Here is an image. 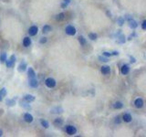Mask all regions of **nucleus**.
<instances>
[{
    "mask_svg": "<svg viewBox=\"0 0 146 137\" xmlns=\"http://www.w3.org/2000/svg\"><path fill=\"white\" fill-rule=\"evenodd\" d=\"M45 84L49 88H54L56 86V81L54 79H52V78H48L45 81Z\"/></svg>",
    "mask_w": 146,
    "mask_h": 137,
    "instance_id": "obj_1",
    "label": "nucleus"
},
{
    "mask_svg": "<svg viewBox=\"0 0 146 137\" xmlns=\"http://www.w3.org/2000/svg\"><path fill=\"white\" fill-rule=\"evenodd\" d=\"M38 31V28L36 26H32V27H30L28 29V33L30 36H35V35H37Z\"/></svg>",
    "mask_w": 146,
    "mask_h": 137,
    "instance_id": "obj_5",
    "label": "nucleus"
},
{
    "mask_svg": "<svg viewBox=\"0 0 146 137\" xmlns=\"http://www.w3.org/2000/svg\"><path fill=\"white\" fill-rule=\"evenodd\" d=\"M89 38L91 40H96L97 39V35H96L95 33H90V34L89 35Z\"/></svg>",
    "mask_w": 146,
    "mask_h": 137,
    "instance_id": "obj_29",
    "label": "nucleus"
},
{
    "mask_svg": "<svg viewBox=\"0 0 146 137\" xmlns=\"http://www.w3.org/2000/svg\"><path fill=\"white\" fill-rule=\"evenodd\" d=\"M71 0H64V2H65L66 4H68V5L71 3Z\"/></svg>",
    "mask_w": 146,
    "mask_h": 137,
    "instance_id": "obj_38",
    "label": "nucleus"
},
{
    "mask_svg": "<svg viewBox=\"0 0 146 137\" xmlns=\"http://www.w3.org/2000/svg\"><path fill=\"white\" fill-rule=\"evenodd\" d=\"M62 123H63V121H62V119H60V118H58V119H56L54 121V124L57 125V126H60Z\"/></svg>",
    "mask_w": 146,
    "mask_h": 137,
    "instance_id": "obj_22",
    "label": "nucleus"
},
{
    "mask_svg": "<svg viewBox=\"0 0 146 137\" xmlns=\"http://www.w3.org/2000/svg\"><path fill=\"white\" fill-rule=\"evenodd\" d=\"M21 106H23L24 108H26V109H31L30 105H27L25 102H23V101H21Z\"/></svg>",
    "mask_w": 146,
    "mask_h": 137,
    "instance_id": "obj_31",
    "label": "nucleus"
},
{
    "mask_svg": "<svg viewBox=\"0 0 146 137\" xmlns=\"http://www.w3.org/2000/svg\"><path fill=\"white\" fill-rule=\"evenodd\" d=\"M67 7H68V4H66L65 2H63V3H62V5H61V7H62V8H66Z\"/></svg>",
    "mask_w": 146,
    "mask_h": 137,
    "instance_id": "obj_36",
    "label": "nucleus"
},
{
    "mask_svg": "<svg viewBox=\"0 0 146 137\" xmlns=\"http://www.w3.org/2000/svg\"><path fill=\"white\" fill-rule=\"evenodd\" d=\"M24 101L27 103H30L35 101V97L33 95H30V94H27V95H25V97H24Z\"/></svg>",
    "mask_w": 146,
    "mask_h": 137,
    "instance_id": "obj_7",
    "label": "nucleus"
},
{
    "mask_svg": "<svg viewBox=\"0 0 146 137\" xmlns=\"http://www.w3.org/2000/svg\"><path fill=\"white\" fill-rule=\"evenodd\" d=\"M46 42H47V38H42L41 39H40V43H46Z\"/></svg>",
    "mask_w": 146,
    "mask_h": 137,
    "instance_id": "obj_34",
    "label": "nucleus"
},
{
    "mask_svg": "<svg viewBox=\"0 0 146 137\" xmlns=\"http://www.w3.org/2000/svg\"><path fill=\"white\" fill-rule=\"evenodd\" d=\"M129 57H130V61L131 62H132V63H134V62H135V59H134L133 58V57H132V56H129Z\"/></svg>",
    "mask_w": 146,
    "mask_h": 137,
    "instance_id": "obj_35",
    "label": "nucleus"
},
{
    "mask_svg": "<svg viewBox=\"0 0 146 137\" xmlns=\"http://www.w3.org/2000/svg\"><path fill=\"white\" fill-rule=\"evenodd\" d=\"M26 68H27V63H26L25 61L21 62V63L19 64V66H18V71H25Z\"/></svg>",
    "mask_w": 146,
    "mask_h": 137,
    "instance_id": "obj_16",
    "label": "nucleus"
},
{
    "mask_svg": "<svg viewBox=\"0 0 146 137\" xmlns=\"http://www.w3.org/2000/svg\"><path fill=\"white\" fill-rule=\"evenodd\" d=\"M134 104H135V106L137 107V108H142V107L143 106V99H141V98H138V99H136L135 101H134Z\"/></svg>",
    "mask_w": 146,
    "mask_h": 137,
    "instance_id": "obj_9",
    "label": "nucleus"
},
{
    "mask_svg": "<svg viewBox=\"0 0 146 137\" xmlns=\"http://www.w3.org/2000/svg\"><path fill=\"white\" fill-rule=\"evenodd\" d=\"M129 71H130V68H129L128 65H123L121 68V74H123V75L128 74Z\"/></svg>",
    "mask_w": 146,
    "mask_h": 137,
    "instance_id": "obj_11",
    "label": "nucleus"
},
{
    "mask_svg": "<svg viewBox=\"0 0 146 137\" xmlns=\"http://www.w3.org/2000/svg\"><path fill=\"white\" fill-rule=\"evenodd\" d=\"M128 22H129V26H130V27H132V28H136V27H138L137 22H136L133 18H130L128 19Z\"/></svg>",
    "mask_w": 146,
    "mask_h": 137,
    "instance_id": "obj_6",
    "label": "nucleus"
},
{
    "mask_svg": "<svg viewBox=\"0 0 146 137\" xmlns=\"http://www.w3.org/2000/svg\"><path fill=\"white\" fill-rule=\"evenodd\" d=\"M63 112V109L61 107H57V108H54L50 111L51 113H61Z\"/></svg>",
    "mask_w": 146,
    "mask_h": 137,
    "instance_id": "obj_18",
    "label": "nucleus"
},
{
    "mask_svg": "<svg viewBox=\"0 0 146 137\" xmlns=\"http://www.w3.org/2000/svg\"><path fill=\"white\" fill-rule=\"evenodd\" d=\"M99 60H101V61H103V62H107V61H109L108 58H105V57H102V56H100V57H99Z\"/></svg>",
    "mask_w": 146,
    "mask_h": 137,
    "instance_id": "obj_30",
    "label": "nucleus"
},
{
    "mask_svg": "<svg viewBox=\"0 0 146 137\" xmlns=\"http://www.w3.org/2000/svg\"><path fill=\"white\" fill-rule=\"evenodd\" d=\"M101 70L104 75H107V74H109L110 72V66H102Z\"/></svg>",
    "mask_w": 146,
    "mask_h": 137,
    "instance_id": "obj_10",
    "label": "nucleus"
},
{
    "mask_svg": "<svg viewBox=\"0 0 146 137\" xmlns=\"http://www.w3.org/2000/svg\"><path fill=\"white\" fill-rule=\"evenodd\" d=\"M5 95H7V90H5V88H3L0 90V101H3V99L5 97Z\"/></svg>",
    "mask_w": 146,
    "mask_h": 137,
    "instance_id": "obj_17",
    "label": "nucleus"
},
{
    "mask_svg": "<svg viewBox=\"0 0 146 137\" xmlns=\"http://www.w3.org/2000/svg\"><path fill=\"white\" fill-rule=\"evenodd\" d=\"M142 27H143V30H145V29H146V20H143V24H142Z\"/></svg>",
    "mask_w": 146,
    "mask_h": 137,
    "instance_id": "obj_33",
    "label": "nucleus"
},
{
    "mask_svg": "<svg viewBox=\"0 0 146 137\" xmlns=\"http://www.w3.org/2000/svg\"><path fill=\"white\" fill-rule=\"evenodd\" d=\"M40 123H41V125L44 127V128H46V129L49 128V123L46 121V120H41V121H40Z\"/></svg>",
    "mask_w": 146,
    "mask_h": 137,
    "instance_id": "obj_23",
    "label": "nucleus"
},
{
    "mask_svg": "<svg viewBox=\"0 0 146 137\" xmlns=\"http://www.w3.org/2000/svg\"><path fill=\"white\" fill-rule=\"evenodd\" d=\"M66 132H67V134H69V135H74V134L77 133V129H76V127L73 126V125H68V126L66 127Z\"/></svg>",
    "mask_w": 146,
    "mask_h": 137,
    "instance_id": "obj_2",
    "label": "nucleus"
},
{
    "mask_svg": "<svg viewBox=\"0 0 146 137\" xmlns=\"http://www.w3.org/2000/svg\"><path fill=\"white\" fill-rule=\"evenodd\" d=\"M2 134H3V132H2V130H0V136H2Z\"/></svg>",
    "mask_w": 146,
    "mask_h": 137,
    "instance_id": "obj_39",
    "label": "nucleus"
},
{
    "mask_svg": "<svg viewBox=\"0 0 146 137\" xmlns=\"http://www.w3.org/2000/svg\"><path fill=\"white\" fill-rule=\"evenodd\" d=\"M15 63H16V56H15V55H12V56L9 58V60L7 61V68L14 67Z\"/></svg>",
    "mask_w": 146,
    "mask_h": 137,
    "instance_id": "obj_3",
    "label": "nucleus"
},
{
    "mask_svg": "<svg viewBox=\"0 0 146 137\" xmlns=\"http://www.w3.org/2000/svg\"><path fill=\"white\" fill-rule=\"evenodd\" d=\"M27 75H28L29 79H32V78H36V72H35V70H33L32 68H28V71H27Z\"/></svg>",
    "mask_w": 146,
    "mask_h": 137,
    "instance_id": "obj_14",
    "label": "nucleus"
},
{
    "mask_svg": "<svg viewBox=\"0 0 146 137\" xmlns=\"http://www.w3.org/2000/svg\"><path fill=\"white\" fill-rule=\"evenodd\" d=\"M65 31L68 35H69V36H74V35L76 34V28L73 26H68V27H66Z\"/></svg>",
    "mask_w": 146,
    "mask_h": 137,
    "instance_id": "obj_4",
    "label": "nucleus"
},
{
    "mask_svg": "<svg viewBox=\"0 0 146 137\" xmlns=\"http://www.w3.org/2000/svg\"><path fill=\"white\" fill-rule=\"evenodd\" d=\"M102 55H103V56H105V57H110V56H112V53H110V52H106V51H105V52H103Z\"/></svg>",
    "mask_w": 146,
    "mask_h": 137,
    "instance_id": "obj_32",
    "label": "nucleus"
},
{
    "mask_svg": "<svg viewBox=\"0 0 146 137\" xmlns=\"http://www.w3.org/2000/svg\"><path fill=\"white\" fill-rule=\"evenodd\" d=\"M118 38H119V40H118V42H119V43H124L125 42V39H124V36H123V35H121L120 34V37H117Z\"/></svg>",
    "mask_w": 146,
    "mask_h": 137,
    "instance_id": "obj_27",
    "label": "nucleus"
},
{
    "mask_svg": "<svg viewBox=\"0 0 146 137\" xmlns=\"http://www.w3.org/2000/svg\"><path fill=\"white\" fill-rule=\"evenodd\" d=\"M122 103L121 102V101H117V102H115L113 104V108L114 109H121L122 108Z\"/></svg>",
    "mask_w": 146,
    "mask_h": 137,
    "instance_id": "obj_21",
    "label": "nucleus"
},
{
    "mask_svg": "<svg viewBox=\"0 0 146 137\" xmlns=\"http://www.w3.org/2000/svg\"><path fill=\"white\" fill-rule=\"evenodd\" d=\"M29 86L32 87V88H37L38 86V81H37L36 78H32V79H29Z\"/></svg>",
    "mask_w": 146,
    "mask_h": 137,
    "instance_id": "obj_8",
    "label": "nucleus"
},
{
    "mask_svg": "<svg viewBox=\"0 0 146 137\" xmlns=\"http://www.w3.org/2000/svg\"><path fill=\"white\" fill-rule=\"evenodd\" d=\"M122 119H123V121L126 122V123H130V122H132V116L129 113H124L122 116Z\"/></svg>",
    "mask_w": 146,
    "mask_h": 137,
    "instance_id": "obj_15",
    "label": "nucleus"
},
{
    "mask_svg": "<svg viewBox=\"0 0 146 137\" xmlns=\"http://www.w3.org/2000/svg\"><path fill=\"white\" fill-rule=\"evenodd\" d=\"M24 120H25L27 123H32L33 122V116L30 113H26L24 115Z\"/></svg>",
    "mask_w": 146,
    "mask_h": 137,
    "instance_id": "obj_12",
    "label": "nucleus"
},
{
    "mask_svg": "<svg viewBox=\"0 0 146 137\" xmlns=\"http://www.w3.org/2000/svg\"><path fill=\"white\" fill-rule=\"evenodd\" d=\"M0 60H1L2 63L5 62V60H7V54L5 53H2L1 56H0Z\"/></svg>",
    "mask_w": 146,
    "mask_h": 137,
    "instance_id": "obj_24",
    "label": "nucleus"
},
{
    "mask_svg": "<svg viewBox=\"0 0 146 137\" xmlns=\"http://www.w3.org/2000/svg\"><path fill=\"white\" fill-rule=\"evenodd\" d=\"M49 31H51V27H49V25L44 26L43 28H42V32H43V33H49Z\"/></svg>",
    "mask_w": 146,
    "mask_h": 137,
    "instance_id": "obj_20",
    "label": "nucleus"
},
{
    "mask_svg": "<svg viewBox=\"0 0 146 137\" xmlns=\"http://www.w3.org/2000/svg\"><path fill=\"white\" fill-rule=\"evenodd\" d=\"M79 43H80V45H85V44H86V39H85L82 36L79 37Z\"/></svg>",
    "mask_w": 146,
    "mask_h": 137,
    "instance_id": "obj_28",
    "label": "nucleus"
},
{
    "mask_svg": "<svg viewBox=\"0 0 146 137\" xmlns=\"http://www.w3.org/2000/svg\"><path fill=\"white\" fill-rule=\"evenodd\" d=\"M120 122H121V121H120V118H119V117H116V118H115V123H120Z\"/></svg>",
    "mask_w": 146,
    "mask_h": 137,
    "instance_id": "obj_37",
    "label": "nucleus"
},
{
    "mask_svg": "<svg viewBox=\"0 0 146 137\" xmlns=\"http://www.w3.org/2000/svg\"><path fill=\"white\" fill-rule=\"evenodd\" d=\"M65 16L66 15L64 14V13H60V14L56 16V19L58 20V21H61V20H63L64 18H65Z\"/></svg>",
    "mask_w": 146,
    "mask_h": 137,
    "instance_id": "obj_19",
    "label": "nucleus"
},
{
    "mask_svg": "<svg viewBox=\"0 0 146 137\" xmlns=\"http://www.w3.org/2000/svg\"><path fill=\"white\" fill-rule=\"evenodd\" d=\"M23 45H24V47H26V48L29 47V46L31 45V39L28 37H26L23 39Z\"/></svg>",
    "mask_w": 146,
    "mask_h": 137,
    "instance_id": "obj_13",
    "label": "nucleus"
},
{
    "mask_svg": "<svg viewBox=\"0 0 146 137\" xmlns=\"http://www.w3.org/2000/svg\"><path fill=\"white\" fill-rule=\"evenodd\" d=\"M117 23L119 24V26H122L123 24H124V18H123L122 16H120L117 19Z\"/></svg>",
    "mask_w": 146,
    "mask_h": 137,
    "instance_id": "obj_25",
    "label": "nucleus"
},
{
    "mask_svg": "<svg viewBox=\"0 0 146 137\" xmlns=\"http://www.w3.org/2000/svg\"><path fill=\"white\" fill-rule=\"evenodd\" d=\"M7 104L8 105V106H14V105L16 104V101H15V100H7Z\"/></svg>",
    "mask_w": 146,
    "mask_h": 137,
    "instance_id": "obj_26",
    "label": "nucleus"
}]
</instances>
